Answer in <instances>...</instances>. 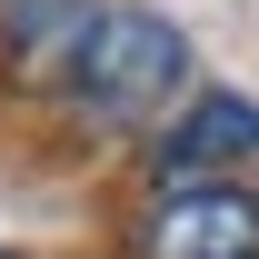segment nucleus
I'll return each instance as SVG.
<instances>
[{
    "label": "nucleus",
    "instance_id": "obj_2",
    "mask_svg": "<svg viewBox=\"0 0 259 259\" xmlns=\"http://www.w3.org/2000/svg\"><path fill=\"white\" fill-rule=\"evenodd\" d=\"M120 259H259V180H140Z\"/></svg>",
    "mask_w": 259,
    "mask_h": 259
},
{
    "label": "nucleus",
    "instance_id": "obj_3",
    "mask_svg": "<svg viewBox=\"0 0 259 259\" xmlns=\"http://www.w3.org/2000/svg\"><path fill=\"white\" fill-rule=\"evenodd\" d=\"M259 169V100L199 80L150 140H140V180H249Z\"/></svg>",
    "mask_w": 259,
    "mask_h": 259
},
{
    "label": "nucleus",
    "instance_id": "obj_1",
    "mask_svg": "<svg viewBox=\"0 0 259 259\" xmlns=\"http://www.w3.org/2000/svg\"><path fill=\"white\" fill-rule=\"evenodd\" d=\"M190 60H199V50H190V30H180L169 10H150V0H110V20H100V40L80 50L70 90L50 100V120H60L80 150H130V160H140V140L199 90Z\"/></svg>",
    "mask_w": 259,
    "mask_h": 259
},
{
    "label": "nucleus",
    "instance_id": "obj_5",
    "mask_svg": "<svg viewBox=\"0 0 259 259\" xmlns=\"http://www.w3.org/2000/svg\"><path fill=\"white\" fill-rule=\"evenodd\" d=\"M0 259H20V249H0Z\"/></svg>",
    "mask_w": 259,
    "mask_h": 259
},
{
    "label": "nucleus",
    "instance_id": "obj_4",
    "mask_svg": "<svg viewBox=\"0 0 259 259\" xmlns=\"http://www.w3.org/2000/svg\"><path fill=\"white\" fill-rule=\"evenodd\" d=\"M110 0H0V100H50L70 90L80 50L100 40Z\"/></svg>",
    "mask_w": 259,
    "mask_h": 259
}]
</instances>
